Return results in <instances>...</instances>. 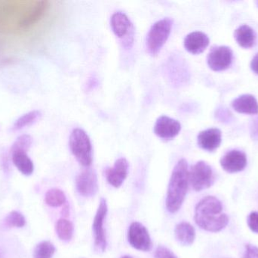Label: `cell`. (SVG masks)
Masks as SVG:
<instances>
[{
  "label": "cell",
  "mask_w": 258,
  "mask_h": 258,
  "mask_svg": "<svg viewBox=\"0 0 258 258\" xmlns=\"http://www.w3.org/2000/svg\"><path fill=\"white\" fill-rule=\"evenodd\" d=\"M33 144V138L30 135H21L15 140L11 148L12 150H23V151H28L29 148Z\"/></svg>",
  "instance_id": "obj_27"
},
{
  "label": "cell",
  "mask_w": 258,
  "mask_h": 258,
  "mask_svg": "<svg viewBox=\"0 0 258 258\" xmlns=\"http://www.w3.org/2000/svg\"><path fill=\"white\" fill-rule=\"evenodd\" d=\"M128 163L126 159L122 158L115 162L113 168L106 171L107 181L115 188H119L128 176Z\"/></svg>",
  "instance_id": "obj_14"
},
{
  "label": "cell",
  "mask_w": 258,
  "mask_h": 258,
  "mask_svg": "<svg viewBox=\"0 0 258 258\" xmlns=\"http://www.w3.org/2000/svg\"><path fill=\"white\" fill-rule=\"evenodd\" d=\"M98 86V80L95 77H92L88 82L87 87L89 89H94Z\"/></svg>",
  "instance_id": "obj_32"
},
{
  "label": "cell",
  "mask_w": 258,
  "mask_h": 258,
  "mask_svg": "<svg viewBox=\"0 0 258 258\" xmlns=\"http://www.w3.org/2000/svg\"><path fill=\"white\" fill-rule=\"evenodd\" d=\"M251 68L255 74H258V53L251 60Z\"/></svg>",
  "instance_id": "obj_31"
},
{
  "label": "cell",
  "mask_w": 258,
  "mask_h": 258,
  "mask_svg": "<svg viewBox=\"0 0 258 258\" xmlns=\"http://www.w3.org/2000/svg\"><path fill=\"white\" fill-rule=\"evenodd\" d=\"M221 165L226 172L230 174L240 172L246 167V154L239 150H232L223 156Z\"/></svg>",
  "instance_id": "obj_13"
},
{
  "label": "cell",
  "mask_w": 258,
  "mask_h": 258,
  "mask_svg": "<svg viewBox=\"0 0 258 258\" xmlns=\"http://www.w3.org/2000/svg\"><path fill=\"white\" fill-rule=\"evenodd\" d=\"M232 107L238 113L245 115H257L258 102L254 95L245 94L232 101Z\"/></svg>",
  "instance_id": "obj_18"
},
{
  "label": "cell",
  "mask_w": 258,
  "mask_h": 258,
  "mask_svg": "<svg viewBox=\"0 0 258 258\" xmlns=\"http://www.w3.org/2000/svg\"><path fill=\"white\" fill-rule=\"evenodd\" d=\"M155 258H177L175 254L164 246L158 247L155 252Z\"/></svg>",
  "instance_id": "obj_28"
},
{
  "label": "cell",
  "mask_w": 258,
  "mask_h": 258,
  "mask_svg": "<svg viewBox=\"0 0 258 258\" xmlns=\"http://www.w3.org/2000/svg\"><path fill=\"white\" fill-rule=\"evenodd\" d=\"M215 181L213 170L203 161L197 162L189 171V182L197 192L211 187Z\"/></svg>",
  "instance_id": "obj_7"
},
{
  "label": "cell",
  "mask_w": 258,
  "mask_h": 258,
  "mask_svg": "<svg viewBox=\"0 0 258 258\" xmlns=\"http://www.w3.org/2000/svg\"><path fill=\"white\" fill-rule=\"evenodd\" d=\"M172 24V20L166 18L156 21L150 27L147 33L146 45L151 56H156L162 49L171 34Z\"/></svg>",
  "instance_id": "obj_4"
},
{
  "label": "cell",
  "mask_w": 258,
  "mask_h": 258,
  "mask_svg": "<svg viewBox=\"0 0 258 258\" xmlns=\"http://www.w3.org/2000/svg\"><path fill=\"white\" fill-rule=\"evenodd\" d=\"M242 258H258V247L248 244Z\"/></svg>",
  "instance_id": "obj_30"
},
{
  "label": "cell",
  "mask_w": 258,
  "mask_h": 258,
  "mask_svg": "<svg viewBox=\"0 0 258 258\" xmlns=\"http://www.w3.org/2000/svg\"><path fill=\"white\" fill-rule=\"evenodd\" d=\"M164 73L171 85L179 88L187 83L189 71L184 59L178 53H173L164 66Z\"/></svg>",
  "instance_id": "obj_5"
},
{
  "label": "cell",
  "mask_w": 258,
  "mask_h": 258,
  "mask_svg": "<svg viewBox=\"0 0 258 258\" xmlns=\"http://www.w3.org/2000/svg\"><path fill=\"white\" fill-rule=\"evenodd\" d=\"M12 160L18 171L25 176H30L34 171V165L27 156V151L23 150H12Z\"/></svg>",
  "instance_id": "obj_19"
},
{
  "label": "cell",
  "mask_w": 258,
  "mask_h": 258,
  "mask_svg": "<svg viewBox=\"0 0 258 258\" xmlns=\"http://www.w3.org/2000/svg\"><path fill=\"white\" fill-rule=\"evenodd\" d=\"M256 4H257V7H258V1L256 2Z\"/></svg>",
  "instance_id": "obj_35"
},
{
  "label": "cell",
  "mask_w": 258,
  "mask_h": 258,
  "mask_svg": "<svg viewBox=\"0 0 258 258\" xmlns=\"http://www.w3.org/2000/svg\"><path fill=\"white\" fill-rule=\"evenodd\" d=\"M55 230L59 239L63 242H70L74 236V225L68 220H58L56 223Z\"/></svg>",
  "instance_id": "obj_23"
},
{
  "label": "cell",
  "mask_w": 258,
  "mask_h": 258,
  "mask_svg": "<svg viewBox=\"0 0 258 258\" xmlns=\"http://www.w3.org/2000/svg\"><path fill=\"white\" fill-rule=\"evenodd\" d=\"M234 38L242 48H251L255 43V32L250 26L244 24L235 30Z\"/></svg>",
  "instance_id": "obj_20"
},
{
  "label": "cell",
  "mask_w": 258,
  "mask_h": 258,
  "mask_svg": "<svg viewBox=\"0 0 258 258\" xmlns=\"http://www.w3.org/2000/svg\"><path fill=\"white\" fill-rule=\"evenodd\" d=\"M0 258H5L4 252L1 248H0Z\"/></svg>",
  "instance_id": "obj_33"
},
{
  "label": "cell",
  "mask_w": 258,
  "mask_h": 258,
  "mask_svg": "<svg viewBox=\"0 0 258 258\" xmlns=\"http://www.w3.org/2000/svg\"><path fill=\"white\" fill-rule=\"evenodd\" d=\"M209 36L201 31H194L185 37L183 45L186 51L191 54L199 55L203 53L209 45Z\"/></svg>",
  "instance_id": "obj_16"
},
{
  "label": "cell",
  "mask_w": 258,
  "mask_h": 258,
  "mask_svg": "<svg viewBox=\"0 0 258 258\" xmlns=\"http://www.w3.org/2000/svg\"><path fill=\"white\" fill-rule=\"evenodd\" d=\"M45 201L48 206L53 208L60 207L66 201V195L59 189H51L46 192Z\"/></svg>",
  "instance_id": "obj_24"
},
{
  "label": "cell",
  "mask_w": 258,
  "mask_h": 258,
  "mask_svg": "<svg viewBox=\"0 0 258 258\" xmlns=\"http://www.w3.org/2000/svg\"><path fill=\"white\" fill-rule=\"evenodd\" d=\"M4 223L9 228H22L26 225V219L22 214L14 211L7 215Z\"/></svg>",
  "instance_id": "obj_26"
},
{
  "label": "cell",
  "mask_w": 258,
  "mask_h": 258,
  "mask_svg": "<svg viewBox=\"0 0 258 258\" xmlns=\"http://www.w3.org/2000/svg\"><path fill=\"white\" fill-rule=\"evenodd\" d=\"M248 227L251 231L258 233V212H252L248 218Z\"/></svg>",
  "instance_id": "obj_29"
},
{
  "label": "cell",
  "mask_w": 258,
  "mask_h": 258,
  "mask_svg": "<svg viewBox=\"0 0 258 258\" xmlns=\"http://www.w3.org/2000/svg\"><path fill=\"white\" fill-rule=\"evenodd\" d=\"M189 183L188 164L185 159H180L173 169L168 191H167L166 209L171 214L178 212L184 201Z\"/></svg>",
  "instance_id": "obj_2"
},
{
  "label": "cell",
  "mask_w": 258,
  "mask_h": 258,
  "mask_svg": "<svg viewBox=\"0 0 258 258\" xmlns=\"http://www.w3.org/2000/svg\"><path fill=\"white\" fill-rule=\"evenodd\" d=\"M107 214V204L105 198H101L92 224L95 250L98 253H103L107 248V239L104 231V221Z\"/></svg>",
  "instance_id": "obj_8"
},
{
  "label": "cell",
  "mask_w": 258,
  "mask_h": 258,
  "mask_svg": "<svg viewBox=\"0 0 258 258\" xmlns=\"http://www.w3.org/2000/svg\"><path fill=\"white\" fill-rule=\"evenodd\" d=\"M41 117H42V113L39 111L33 110L27 112L16 120L12 126V131H19L26 127H30V126L36 124L40 119Z\"/></svg>",
  "instance_id": "obj_22"
},
{
  "label": "cell",
  "mask_w": 258,
  "mask_h": 258,
  "mask_svg": "<svg viewBox=\"0 0 258 258\" xmlns=\"http://www.w3.org/2000/svg\"><path fill=\"white\" fill-rule=\"evenodd\" d=\"M174 235L176 239L185 246L192 245L195 241V229L188 223L182 222L177 224L174 230Z\"/></svg>",
  "instance_id": "obj_21"
},
{
  "label": "cell",
  "mask_w": 258,
  "mask_h": 258,
  "mask_svg": "<svg viewBox=\"0 0 258 258\" xmlns=\"http://www.w3.org/2000/svg\"><path fill=\"white\" fill-rule=\"evenodd\" d=\"M222 141V133L218 128H210L199 133L197 137L199 146L206 151H215L219 148Z\"/></svg>",
  "instance_id": "obj_15"
},
{
  "label": "cell",
  "mask_w": 258,
  "mask_h": 258,
  "mask_svg": "<svg viewBox=\"0 0 258 258\" xmlns=\"http://www.w3.org/2000/svg\"><path fill=\"white\" fill-rule=\"evenodd\" d=\"M181 130V125L177 120L162 115L156 120L154 133L158 137L165 140L175 138Z\"/></svg>",
  "instance_id": "obj_12"
},
{
  "label": "cell",
  "mask_w": 258,
  "mask_h": 258,
  "mask_svg": "<svg viewBox=\"0 0 258 258\" xmlns=\"http://www.w3.org/2000/svg\"><path fill=\"white\" fill-rule=\"evenodd\" d=\"M70 148L79 163L89 167L92 163V145L87 133L80 128L73 130L70 136Z\"/></svg>",
  "instance_id": "obj_3"
},
{
  "label": "cell",
  "mask_w": 258,
  "mask_h": 258,
  "mask_svg": "<svg viewBox=\"0 0 258 258\" xmlns=\"http://www.w3.org/2000/svg\"><path fill=\"white\" fill-rule=\"evenodd\" d=\"M129 244L135 249L141 251H150L152 241L147 228L141 223L134 222L131 224L128 231Z\"/></svg>",
  "instance_id": "obj_10"
},
{
  "label": "cell",
  "mask_w": 258,
  "mask_h": 258,
  "mask_svg": "<svg viewBox=\"0 0 258 258\" xmlns=\"http://www.w3.org/2000/svg\"><path fill=\"white\" fill-rule=\"evenodd\" d=\"M77 189L80 195L86 198L95 195L98 190V177L94 170H84L82 171L76 180Z\"/></svg>",
  "instance_id": "obj_11"
},
{
  "label": "cell",
  "mask_w": 258,
  "mask_h": 258,
  "mask_svg": "<svg viewBox=\"0 0 258 258\" xmlns=\"http://www.w3.org/2000/svg\"><path fill=\"white\" fill-rule=\"evenodd\" d=\"M222 212L220 200L214 196L206 197L196 207V223L206 231L218 233L225 228L229 223L228 217Z\"/></svg>",
  "instance_id": "obj_1"
},
{
  "label": "cell",
  "mask_w": 258,
  "mask_h": 258,
  "mask_svg": "<svg viewBox=\"0 0 258 258\" xmlns=\"http://www.w3.org/2000/svg\"><path fill=\"white\" fill-rule=\"evenodd\" d=\"M121 258H133V257H131V256L125 255V256H123V257H122Z\"/></svg>",
  "instance_id": "obj_34"
},
{
  "label": "cell",
  "mask_w": 258,
  "mask_h": 258,
  "mask_svg": "<svg viewBox=\"0 0 258 258\" xmlns=\"http://www.w3.org/2000/svg\"><path fill=\"white\" fill-rule=\"evenodd\" d=\"M233 51L225 45L212 47L207 57L209 68L214 71L227 70L233 62Z\"/></svg>",
  "instance_id": "obj_9"
},
{
  "label": "cell",
  "mask_w": 258,
  "mask_h": 258,
  "mask_svg": "<svg viewBox=\"0 0 258 258\" xmlns=\"http://www.w3.org/2000/svg\"><path fill=\"white\" fill-rule=\"evenodd\" d=\"M110 25L114 34L120 39L122 47L130 49L135 40V28L128 17L123 12H115L112 15Z\"/></svg>",
  "instance_id": "obj_6"
},
{
  "label": "cell",
  "mask_w": 258,
  "mask_h": 258,
  "mask_svg": "<svg viewBox=\"0 0 258 258\" xmlns=\"http://www.w3.org/2000/svg\"><path fill=\"white\" fill-rule=\"evenodd\" d=\"M55 247L49 241H43L36 245L33 258H51L55 253Z\"/></svg>",
  "instance_id": "obj_25"
},
{
  "label": "cell",
  "mask_w": 258,
  "mask_h": 258,
  "mask_svg": "<svg viewBox=\"0 0 258 258\" xmlns=\"http://www.w3.org/2000/svg\"><path fill=\"white\" fill-rule=\"evenodd\" d=\"M48 8V1L35 2V4L30 11L26 12L24 17L20 19L19 27L22 29H27L37 23L46 12Z\"/></svg>",
  "instance_id": "obj_17"
}]
</instances>
